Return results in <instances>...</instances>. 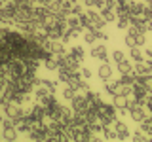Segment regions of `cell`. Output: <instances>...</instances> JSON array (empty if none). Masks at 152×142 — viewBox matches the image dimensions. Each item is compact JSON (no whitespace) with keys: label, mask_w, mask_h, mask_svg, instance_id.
<instances>
[{"label":"cell","mask_w":152,"mask_h":142,"mask_svg":"<svg viewBox=\"0 0 152 142\" xmlns=\"http://www.w3.org/2000/svg\"><path fill=\"white\" fill-rule=\"evenodd\" d=\"M97 116H99V121H101L103 125H114V121L118 120V116H116V106H114V104L103 102L101 106L97 108Z\"/></svg>","instance_id":"6da1fadb"},{"label":"cell","mask_w":152,"mask_h":142,"mask_svg":"<svg viewBox=\"0 0 152 142\" xmlns=\"http://www.w3.org/2000/svg\"><path fill=\"white\" fill-rule=\"evenodd\" d=\"M70 102H72V112H86L89 108V102H88L86 95H76Z\"/></svg>","instance_id":"7a4b0ae2"},{"label":"cell","mask_w":152,"mask_h":142,"mask_svg":"<svg viewBox=\"0 0 152 142\" xmlns=\"http://www.w3.org/2000/svg\"><path fill=\"white\" fill-rule=\"evenodd\" d=\"M133 72L139 76V78L152 76V66H150L148 63H145V61H141V63H135V66H133Z\"/></svg>","instance_id":"3957f363"},{"label":"cell","mask_w":152,"mask_h":142,"mask_svg":"<svg viewBox=\"0 0 152 142\" xmlns=\"http://www.w3.org/2000/svg\"><path fill=\"white\" fill-rule=\"evenodd\" d=\"M114 131H116L118 140H126V138H129V129H127V125H126L124 121H120V120L114 121Z\"/></svg>","instance_id":"277c9868"},{"label":"cell","mask_w":152,"mask_h":142,"mask_svg":"<svg viewBox=\"0 0 152 142\" xmlns=\"http://www.w3.org/2000/svg\"><path fill=\"white\" fill-rule=\"evenodd\" d=\"M91 57L93 59H99L101 63H108L107 61V46H103V44L93 46L91 47Z\"/></svg>","instance_id":"5b68a950"},{"label":"cell","mask_w":152,"mask_h":142,"mask_svg":"<svg viewBox=\"0 0 152 142\" xmlns=\"http://www.w3.org/2000/svg\"><path fill=\"white\" fill-rule=\"evenodd\" d=\"M112 104L116 106V110H127V106H129V97H126V95H114V101Z\"/></svg>","instance_id":"8992f818"},{"label":"cell","mask_w":152,"mask_h":142,"mask_svg":"<svg viewBox=\"0 0 152 142\" xmlns=\"http://www.w3.org/2000/svg\"><path fill=\"white\" fill-rule=\"evenodd\" d=\"M99 78L103 80V82H107V80H110L112 78V68H110V64L108 63H101V66H99Z\"/></svg>","instance_id":"52a82bcc"},{"label":"cell","mask_w":152,"mask_h":142,"mask_svg":"<svg viewBox=\"0 0 152 142\" xmlns=\"http://www.w3.org/2000/svg\"><path fill=\"white\" fill-rule=\"evenodd\" d=\"M101 17H103L107 23H112V21H116V19H118V13H116V9L104 6V8L101 9Z\"/></svg>","instance_id":"ba28073f"},{"label":"cell","mask_w":152,"mask_h":142,"mask_svg":"<svg viewBox=\"0 0 152 142\" xmlns=\"http://www.w3.org/2000/svg\"><path fill=\"white\" fill-rule=\"evenodd\" d=\"M118 87H120V82H110V80H107L103 85V91H107L108 95H118Z\"/></svg>","instance_id":"9c48e42d"},{"label":"cell","mask_w":152,"mask_h":142,"mask_svg":"<svg viewBox=\"0 0 152 142\" xmlns=\"http://www.w3.org/2000/svg\"><path fill=\"white\" fill-rule=\"evenodd\" d=\"M129 57H131L133 63H141V61H145V53L141 51L139 46H135V47H131V49H129Z\"/></svg>","instance_id":"30bf717a"},{"label":"cell","mask_w":152,"mask_h":142,"mask_svg":"<svg viewBox=\"0 0 152 142\" xmlns=\"http://www.w3.org/2000/svg\"><path fill=\"white\" fill-rule=\"evenodd\" d=\"M116 23H118L116 27L120 28V30H127V28H129V25H131V17H129V15H118Z\"/></svg>","instance_id":"8fae6325"},{"label":"cell","mask_w":152,"mask_h":142,"mask_svg":"<svg viewBox=\"0 0 152 142\" xmlns=\"http://www.w3.org/2000/svg\"><path fill=\"white\" fill-rule=\"evenodd\" d=\"M19 136V131L15 127H10V129H2V138L4 140H15Z\"/></svg>","instance_id":"7c38bea8"},{"label":"cell","mask_w":152,"mask_h":142,"mask_svg":"<svg viewBox=\"0 0 152 142\" xmlns=\"http://www.w3.org/2000/svg\"><path fill=\"white\" fill-rule=\"evenodd\" d=\"M70 55L74 57V59H78L80 63L84 61V57H86V51H84V47L82 46H74V47H70V51H69Z\"/></svg>","instance_id":"4fadbf2b"},{"label":"cell","mask_w":152,"mask_h":142,"mask_svg":"<svg viewBox=\"0 0 152 142\" xmlns=\"http://www.w3.org/2000/svg\"><path fill=\"white\" fill-rule=\"evenodd\" d=\"M99 30H86L84 32V40H86V44H89V46H93L95 42L99 40V34H97Z\"/></svg>","instance_id":"5bb4252c"},{"label":"cell","mask_w":152,"mask_h":142,"mask_svg":"<svg viewBox=\"0 0 152 142\" xmlns=\"http://www.w3.org/2000/svg\"><path fill=\"white\" fill-rule=\"evenodd\" d=\"M76 95H78V89H76V87H72V85H69V83H66V87L63 89V97L66 99V101H72V99L76 97Z\"/></svg>","instance_id":"9a60e30c"},{"label":"cell","mask_w":152,"mask_h":142,"mask_svg":"<svg viewBox=\"0 0 152 142\" xmlns=\"http://www.w3.org/2000/svg\"><path fill=\"white\" fill-rule=\"evenodd\" d=\"M103 138H107V140H116V138H118V136H116V131H114L110 125H104V127H103Z\"/></svg>","instance_id":"2e32d148"},{"label":"cell","mask_w":152,"mask_h":142,"mask_svg":"<svg viewBox=\"0 0 152 142\" xmlns=\"http://www.w3.org/2000/svg\"><path fill=\"white\" fill-rule=\"evenodd\" d=\"M118 72H120V74L133 72V64L129 63V61H122V63H118Z\"/></svg>","instance_id":"e0dca14e"},{"label":"cell","mask_w":152,"mask_h":142,"mask_svg":"<svg viewBox=\"0 0 152 142\" xmlns=\"http://www.w3.org/2000/svg\"><path fill=\"white\" fill-rule=\"evenodd\" d=\"M40 83L44 85V87H46L50 93H53V95H55V91H57V87H55L57 82H53V80H40Z\"/></svg>","instance_id":"ac0fdd59"},{"label":"cell","mask_w":152,"mask_h":142,"mask_svg":"<svg viewBox=\"0 0 152 142\" xmlns=\"http://www.w3.org/2000/svg\"><path fill=\"white\" fill-rule=\"evenodd\" d=\"M112 59H114V63L118 64V63H122V61H126V55H124L120 49H116V51L112 53Z\"/></svg>","instance_id":"d6986e66"},{"label":"cell","mask_w":152,"mask_h":142,"mask_svg":"<svg viewBox=\"0 0 152 142\" xmlns=\"http://www.w3.org/2000/svg\"><path fill=\"white\" fill-rule=\"evenodd\" d=\"M124 42H126V46L129 47V49H131V47H135V46H137V42H135V36H133V34H127V36H126V40H124Z\"/></svg>","instance_id":"ffe728a7"},{"label":"cell","mask_w":152,"mask_h":142,"mask_svg":"<svg viewBox=\"0 0 152 142\" xmlns=\"http://www.w3.org/2000/svg\"><path fill=\"white\" fill-rule=\"evenodd\" d=\"M82 13H84V9H82V6H80V4L76 2L74 6H72V12H70V15H82Z\"/></svg>","instance_id":"44dd1931"},{"label":"cell","mask_w":152,"mask_h":142,"mask_svg":"<svg viewBox=\"0 0 152 142\" xmlns=\"http://www.w3.org/2000/svg\"><path fill=\"white\" fill-rule=\"evenodd\" d=\"M104 2H107V6H108V8L116 9V12H118V8H120V0H104Z\"/></svg>","instance_id":"7402d4cb"},{"label":"cell","mask_w":152,"mask_h":142,"mask_svg":"<svg viewBox=\"0 0 152 142\" xmlns=\"http://www.w3.org/2000/svg\"><path fill=\"white\" fill-rule=\"evenodd\" d=\"M135 42H137V46H139V47H142V46H145V34H135Z\"/></svg>","instance_id":"603a6c76"},{"label":"cell","mask_w":152,"mask_h":142,"mask_svg":"<svg viewBox=\"0 0 152 142\" xmlns=\"http://www.w3.org/2000/svg\"><path fill=\"white\" fill-rule=\"evenodd\" d=\"M80 74H82L84 80H89V78H91V70H89V68H80Z\"/></svg>","instance_id":"cb8c5ba5"},{"label":"cell","mask_w":152,"mask_h":142,"mask_svg":"<svg viewBox=\"0 0 152 142\" xmlns=\"http://www.w3.org/2000/svg\"><path fill=\"white\" fill-rule=\"evenodd\" d=\"M99 2H101V0H84V4H86V6H89V8H97Z\"/></svg>","instance_id":"d4e9b609"},{"label":"cell","mask_w":152,"mask_h":142,"mask_svg":"<svg viewBox=\"0 0 152 142\" xmlns=\"http://www.w3.org/2000/svg\"><path fill=\"white\" fill-rule=\"evenodd\" d=\"M145 57H146V63L152 66V49H146L145 51Z\"/></svg>","instance_id":"484cf974"},{"label":"cell","mask_w":152,"mask_h":142,"mask_svg":"<svg viewBox=\"0 0 152 142\" xmlns=\"http://www.w3.org/2000/svg\"><path fill=\"white\" fill-rule=\"evenodd\" d=\"M146 6H148V8H152V2H150V4H146Z\"/></svg>","instance_id":"4316f807"}]
</instances>
